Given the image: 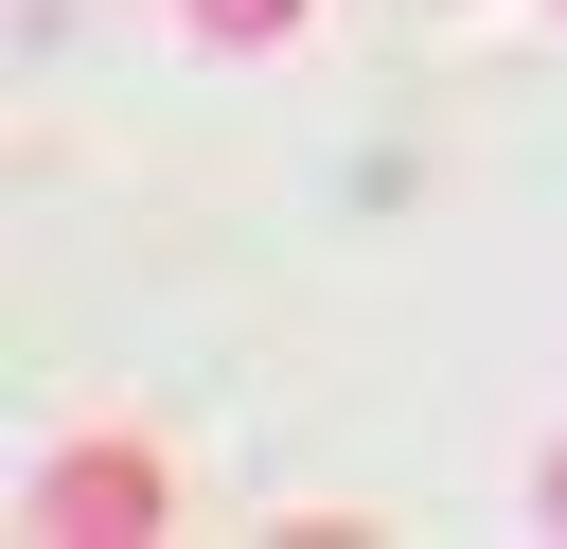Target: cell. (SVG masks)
<instances>
[{"label": "cell", "mask_w": 567, "mask_h": 549, "mask_svg": "<svg viewBox=\"0 0 567 549\" xmlns=\"http://www.w3.org/2000/svg\"><path fill=\"white\" fill-rule=\"evenodd\" d=\"M18 514H35V531H53V549H142V531H159V514H177V478H159V460H142V443H53V460H35V496H18Z\"/></svg>", "instance_id": "obj_1"}, {"label": "cell", "mask_w": 567, "mask_h": 549, "mask_svg": "<svg viewBox=\"0 0 567 549\" xmlns=\"http://www.w3.org/2000/svg\"><path fill=\"white\" fill-rule=\"evenodd\" d=\"M177 18H195V53H284L319 0H177Z\"/></svg>", "instance_id": "obj_2"}, {"label": "cell", "mask_w": 567, "mask_h": 549, "mask_svg": "<svg viewBox=\"0 0 567 549\" xmlns=\"http://www.w3.org/2000/svg\"><path fill=\"white\" fill-rule=\"evenodd\" d=\"M532 514H567V443H549V460H532Z\"/></svg>", "instance_id": "obj_3"}, {"label": "cell", "mask_w": 567, "mask_h": 549, "mask_svg": "<svg viewBox=\"0 0 567 549\" xmlns=\"http://www.w3.org/2000/svg\"><path fill=\"white\" fill-rule=\"evenodd\" d=\"M549 18H567V0H549Z\"/></svg>", "instance_id": "obj_4"}]
</instances>
